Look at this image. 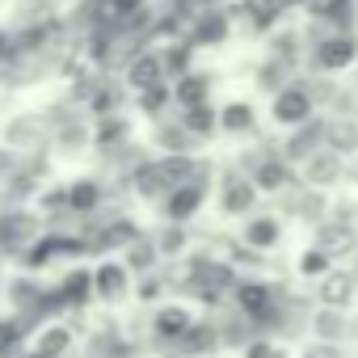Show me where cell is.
<instances>
[{"label":"cell","instance_id":"cell-1","mask_svg":"<svg viewBox=\"0 0 358 358\" xmlns=\"http://www.w3.org/2000/svg\"><path fill=\"white\" fill-rule=\"evenodd\" d=\"M354 59H358V34H350V30L324 34V38L316 43V51H312V64H316L320 72H341V68H350Z\"/></svg>","mask_w":358,"mask_h":358},{"label":"cell","instance_id":"cell-2","mask_svg":"<svg viewBox=\"0 0 358 358\" xmlns=\"http://www.w3.org/2000/svg\"><path fill=\"white\" fill-rule=\"evenodd\" d=\"M274 118L287 122V127H303V122L312 118V97H308V89H282V93L274 97Z\"/></svg>","mask_w":358,"mask_h":358},{"label":"cell","instance_id":"cell-3","mask_svg":"<svg viewBox=\"0 0 358 358\" xmlns=\"http://www.w3.org/2000/svg\"><path fill=\"white\" fill-rule=\"evenodd\" d=\"M350 295H354V278L350 274H324V282H320V299H324V308H345L350 303Z\"/></svg>","mask_w":358,"mask_h":358},{"label":"cell","instance_id":"cell-4","mask_svg":"<svg viewBox=\"0 0 358 358\" xmlns=\"http://www.w3.org/2000/svg\"><path fill=\"white\" fill-rule=\"evenodd\" d=\"M308 182H333V177L341 173V152H316L308 156Z\"/></svg>","mask_w":358,"mask_h":358},{"label":"cell","instance_id":"cell-5","mask_svg":"<svg viewBox=\"0 0 358 358\" xmlns=\"http://www.w3.org/2000/svg\"><path fill=\"white\" fill-rule=\"evenodd\" d=\"M324 131H329V127H320V122H312V127L303 122V131L291 139V148H287V152H291L295 160H303V156H316V152H320V139H324Z\"/></svg>","mask_w":358,"mask_h":358},{"label":"cell","instance_id":"cell-6","mask_svg":"<svg viewBox=\"0 0 358 358\" xmlns=\"http://www.w3.org/2000/svg\"><path fill=\"white\" fill-rule=\"evenodd\" d=\"M324 139L333 143V152H354L358 148V127L354 122H329Z\"/></svg>","mask_w":358,"mask_h":358},{"label":"cell","instance_id":"cell-7","mask_svg":"<svg viewBox=\"0 0 358 358\" xmlns=\"http://www.w3.org/2000/svg\"><path fill=\"white\" fill-rule=\"evenodd\" d=\"M316 329H320V337H341L345 333V320H341V308H324L320 316H316Z\"/></svg>","mask_w":358,"mask_h":358},{"label":"cell","instance_id":"cell-8","mask_svg":"<svg viewBox=\"0 0 358 358\" xmlns=\"http://www.w3.org/2000/svg\"><path fill=\"white\" fill-rule=\"evenodd\" d=\"M131 80H135V85H143V89H152V85L160 80V59H152V55H148V59H139V64L131 68Z\"/></svg>","mask_w":358,"mask_h":358},{"label":"cell","instance_id":"cell-9","mask_svg":"<svg viewBox=\"0 0 358 358\" xmlns=\"http://www.w3.org/2000/svg\"><path fill=\"white\" fill-rule=\"evenodd\" d=\"M253 203V186H245V182H228V207L232 211H245Z\"/></svg>","mask_w":358,"mask_h":358},{"label":"cell","instance_id":"cell-10","mask_svg":"<svg viewBox=\"0 0 358 358\" xmlns=\"http://www.w3.org/2000/svg\"><path fill=\"white\" fill-rule=\"evenodd\" d=\"M350 245V228H324L320 232V249L333 253V249H345Z\"/></svg>","mask_w":358,"mask_h":358},{"label":"cell","instance_id":"cell-11","mask_svg":"<svg viewBox=\"0 0 358 358\" xmlns=\"http://www.w3.org/2000/svg\"><path fill=\"white\" fill-rule=\"evenodd\" d=\"M249 122H253L249 106H232V110L224 114V127H232V131H241V127H249Z\"/></svg>","mask_w":358,"mask_h":358},{"label":"cell","instance_id":"cell-12","mask_svg":"<svg viewBox=\"0 0 358 358\" xmlns=\"http://www.w3.org/2000/svg\"><path fill=\"white\" fill-rule=\"evenodd\" d=\"M274 236H278V228H274L270 220H262V224H253V228H249V241H253V245H270Z\"/></svg>","mask_w":358,"mask_h":358},{"label":"cell","instance_id":"cell-13","mask_svg":"<svg viewBox=\"0 0 358 358\" xmlns=\"http://www.w3.org/2000/svg\"><path fill=\"white\" fill-rule=\"evenodd\" d=\"M241 295H245V308H253V312H262V308H266V299H270V295H266V287H245Z\"/></svg>","mask_w":358,"mask_h":358},{"label":"cell","instance_id":"cell-14","mask_svg":"<svg viewBox=\"0 0 358 358\" xmlns=\"http://www.w3.org/2000/svg\"><path fill=\"white\" fill-rule=\"evenodd\" d=\"M282 177H287L282 164H266V169L257 173V182H262V186H282Z\"/></svg>","mask_w":358,"mask_h":358},{"label":"cell","instance_id":"cell-15","mask_svg":"<svg viewBox=\"0 0 358 358\" xmlns=\"http://www.w3.org/2000/svg\"><path fill=\"white\" fill-rule=\"evenodd\" d=\"M329 266V253H303V274H320Z\"/></svg>","mask_w":358,"mask_h":358},{"label":"cell","instance_id":"cell-16","mask_svg":"<svg viewBox=\"0 0 358 358\" xmlns=\"http://www.w3.org/2000/svg\"><path fill=\"white\" fill-rule=\"evenodd\" d=\"M228 30V22L224 17H211V22H203V38H220Z\"/></svg>","mask_w":358,"mask_h":358},{"label":"cell","instance_id":"cell-17","mask_svg":"<svg viewBox=\"0 0 358 358\" xmlns=\"http://www.w3.org/2000/svg\"><path fill=\"white\" fill-rule=\"evenodd\" d=\"M203 93H207V85H203V80H186V85H182V97H186V101H199Z\"/></svg>","mask_w":358,"mask_h":358},{"label":"cell","instance_id":"cell-18","mask_svg":"<svg viewBox=\"0 0 358 358\" xmlns=\"http://www.w3.org/2000/svg\"><path fill=\"white\" fill-rule=\"evenodd\" d=\"M308 358H341V354H337L333 345H312V350H308Z\"/></svg>","mask_w":358,"mask_h":358}]
</instances>
